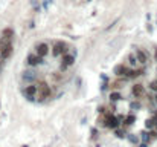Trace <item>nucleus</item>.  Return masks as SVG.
Returning a JSON list of instances; mask_svg holds the SVG:
<instances>
[{
    "label": "nucleus",
    "instance_id": "nucleus-21",
    "mask_svg": "<svg viewBox=\"0 0 157 147\" xmlns=\"http://www.w3.org/2000/svg\"><path fill=\"white\" fill-rule=\"evenodd\" d=\"M128 139H130L133 144H136V142L139 141V139H137V136H136V135H133V133H130V135H128Z\"/></svg>",
    "mask_w": 157,
    "mask_h": 147
},
{
    "label": "nucleus",
    "instance_id": "nucleus-8",
    "mask_svg": "<svg viewBox=\"0 0 157 147\" xmlns=\"http://www.w3.org/2000/svg\"><path fill=\"white\" fill-rule=\"evenodd\" d=\"M131 94L136 97V98H140V97H143V94H145V87H143V84H134L133 87H131Z\"/></svg>",
    "mask_w": 157,
    "mask_h": 147
},
{
    "label": "nucleus",
    "instance_id": "nucleus-13",
    "mask_svg": "<svg viewBox=\"0 0 157 147\" xmlns=\"http://www.w3.org/2000/svg\"><path fill=\"white\" fill-rule=\"evenodd\" d=\"M134 121H136V116H134V115L131 113V115H128V116H127V118L124 119V124H125V126H131V124H133Z\"/></svg>",
    "mask_w": 157,
    "mask_h": 147
},
{
    "label": "nucleus",
    "instance_id": "nucleus-7",
    "mask_svg": "<svg viewBox=\"0 0 157 147\" xmlns=\"http://www.w3.org/2000/svg\"><path fill=\"white\" fill-rule=\"evenodd\" d=\"M22 77H23V80H25L26 83H32V81H35V80L38 78V75H37L35 71H25Z\"/></svg>",
    "mask_w": 157,
    "mask_h": 147
},
{
    "label": "nucleus",
    "instance_id": "nucleus-3",
    "mask_svg": "<svg viewBox=\"0 0 157 147\" xmlns=\"http://www.w3.org/2000/svg\"><path fill=\"white\" fill-rule=\"evenodd\" d=\"M66 52H67V45L63 43V42H57V43L54 45V48H52V54H54L55 57L64 55Z\"/></svg>",
    "mask_w": 157,
    "mask_h": 147
},
{
    "label": "nucleus",
    "instance_id": "nucleus-1",
    "mask_svg": "<svg viewBox=\"0 0 157 147\" xmlns=\"http://www.w3.org/2000/svg\"><path fill=\"white\" fill-rule=\"evenodd\" d=\"M49 95H51V86H49L46 81H40V83L37 84V95H35V98H38L40 101H43V100H46Z\"/></svg>",
    "mask_w": 157,
    "mask_h": 147
},
{
    "label": "nucleus",
    "instance_id": "nucleus-14",
    "mask_svg": "<svg viewBox=\"0 0 157 147\" xmlns=\"http://www.w3.org/2000/svg\"><path fill=\"white\" fill-rule=\"evenodd\" d=\"M120 98H122V95H120L119 92H111V94H110V100H111L113 103H116V101H119Z\"/></svg>",
    "mask_w": 157,
    "mask_h": 147
},
{
    "label": "nucleus",
    "instance_id": "nucleus-19",
    "mask_svg": "<svg viewBox=\"0 0 157 147\" xmlns=\"http://www.w3.org/2000/svg\"><path fill=\"white\" fill-rule=\"evenodd\" d=\"M149 89H151V90H154V92L157 94V80H154V81H151V83H149Z\"/></svg>",
    "mask_w": 157,
    "mask_h": 147
},
{
    "label": "nucleus",
    "instance_id": "nucleus-9",
    "mask_svg": "<svg viewBox=\"0 0 157 147\" xmlns=\"http://www.w3.org/2000/svg\"><path fill=\"white\" fill-rule=\"evenodd\" d=\"M12 45H8V46H3V48H0V57L2 58H9L11 57V54H12Z\"/></svg>",
    "mask_w": 157,
    "mask_h": 147
},
{
    "label": "nucleus",
    "instance_id": "nucleus-5",
    "mask_svg": "<svg viewBox=\"0 0 157 147\" xmlns=\"http://www.w3.org/2000/svg\"><path fill=\"white\" fill-rule=\"evenodd\" d=\"M23 92H25L26 98L32 101V100L35 98V95H37V84H29V86H26Z\"/></svg>",
    "mask_w": 157,
    "mask_h": 147
},
{
    "label": "nucleus",
    "instance_id": "nucleus-15",
    "mask_svg": "<svg viewBox=\"0 0 157 147\" xmlns=\"http://www.w3.org/2000/svg\"><path fill=\"white\" fill-rule=\"evenodd\" d=\"M145 127H146L148 130H151V129H154V127H155V123H154V119H152V118H149V119H146V121H145Z\"/></svg>",
    "mask_w": 157,
    "mask_h": 147
},
{
    "label": "nucleus",
    "instance_id": "nucleus-6",
    "mask_svg": "<svg viewBox=\"0 0 157 147\" xmlns=\"http://www.w3.org/2000/svg\"><path fill=\"white\" fill-rule=\"evenodd\" d=\"M28 63H29L31 66H37V64H43L44 60H43V57H40L38 54H31V55H28Z\"/></svg>",
    "mask_w": 157,
    "mask_h": 147
},
{
    "label": "nucleus",
    "instance_id": "nucleus-17",
    "mask_svg": "<svg viewBox=\"0 0 157 147\" xmlns=\"http://www.w3.org/2000/svg\"><path fill=\"white\" fill-rule=\"evenodd\" d=\"M128 61H130V64H131V66H136V63H139L134 54H130V55H128Z\"/></svg>",
    "mask_w": 157,
    "mask_h": 147
},
{
    "label": "nucleus",
    "instance_id": "nucleus-18",
    "mask_svg": "<svg viewBox=\"0 0 157 147\" xmlns=\"http://www.w3.org/2000/svg\"><path fill=\"white\" fill-rule=\"evenodd\" d=\"M114 130H116V136H117V138H125V136H127L125 130H120V129H114Z\"/></svg>",
    "mask_w": 157,
    "mask_h": 147
},
{
    "label": "nucleus",
    "instance_id": "nucleus-12",
    "mask_svg": "<svg viewBox=\"0 0 157 147\" xmlns=\"http://www.w3.org/2000/svg\"><path fill=\"white\" fill-rule=\"evenodd\" d=\"M113 72H114L116 77H122V75L125 77V74L128 72V68H127L125 64H117V66H114V71H113Z\"/></svg>",
    "mask_w": 157,
    "mask_h": 147
},
{
    "label": "nucleus",
    "instance_id": "nucleus-24",
    "mask_svg": "<svg viewBox=\"0 0 157 147\" xmlns=\"http://www.w3.org/2000/svg\"><path fill=\"white\" fill-rule=\"evenodd\" d=\"M139 147H148V144H146V142H142V144H140Z\"/></svg>",
    "mask_w": 157,
    "mask_h": 147
},
{
    "label": "nucleus",
    "instance_id": "nucleus-23",
    "mask_svg": "<svg viewBox=\"0 0 157 147\" xmlns=\"http://www.w3.org/2000/svg\"><path fill=\"white\" fill-rule=\"evenodd\" d=\"M152 119H154V123H155V127H157V112L154 113V116H152Z\"/></svg>",
    "mask_w": 157,
    "mask_h": 147
},
{
    "label": "nucleus",
    "instance_id": "nucleus-25",
    "mask_svg": "<svg viewBox=\"0 0 157 147\" xmlns=\"http://www.w3.org/2000/svg\"><path fill=\"white\" fill-rule=\"evenodd\" d=\"M155 60H157V48H155Z\"/></svg>",
    "mask_w": 157,
    "mask_h": 147
},
{
    "label": "nucleus",
    "instance_id": "nucleus-11",
    "mask_svg": "<svg viewBox=\"0 0 157 147\" xmlns=\"http://www.w3.org/2000/svg\"><path fill=\"white\" fill-rule=\"evenodd\" d=\"M136 58H137V61H139L140 64H145V63L148 61V55H146V52L142 51V49H136Z\"/></svg>",
    "mask_w": 157,
    "mask_h": 147
},
{
    "label": "nucleus",
    "instance_id": "nucleus-4",
    "mask_svg": "<svg viewBox=\"0 0 157 147\" xmlns=\"http://www.w3.org/2000/svg\"><path fill=\"white\" fill-rule=\"evenodd\" d=\"M75 63V55H72V54H64L63 55V61H61V66H60V69L61 71H66L69 66H72Z\"/></svg>",
    "mask_w": 157,
    "mask_h": 147
},
{
    "label": "nucleus",
    "instance_id": "nucleus-10",
    "mask_svg": "<svg viewBox=\"0 0 157 147\" xmlns=\"http://www.w3.org/2000/svg\"><path fill=\"white\" fill-rule=\"evenodd\" d=\"M37 54H38L40 57H46V55L49 54V46H47L46 43H38V45H37Z\"/></svg>",
    "mask_w": 157,
    "mask_h": 147
},
{
    "label": "nucleus",
    "instance_id": "nucleus-22",
    "mask_svg": "<svg viewBox=\"0 0 157 147\" xmlns=\"http://www.w3.org/2000/svg\"><path fill=\"white\" fill-rule=\"evenodd\" d=\"M139 107H140L139 103H131V109H139Z\"/></svg>",
    "mask_w": 157,
    "mask_h": 147
},
{
    "label": "nucleus",
    "instance_id": "nucleus-16",
    "mask_svg": "<svg viewBox=\"0 0 157 147\" xmlns=\"http://www.w3.org/2000/svg\"><path fill=\"white\" fill-rule=\"evenodd\" d=\"M140 135H142V141H143V142L148 144V142L151 141V133H149V132H142Z\"/></svg>",
    "mask_w": 157,
    "mask_h": 147
},
{
    "label": "nucleus",
    "instance_id": "nucleus-26",
    "mask_svg": "<svg viewBox=\"0 0 157 147\" xmlns=\"http://www.w3.org/2000/svg\"><path fill=\"white\" fill-rule=\"evenodd\" d=\"M155 103H157V95H155Z\"/></svg>",
    "mask_w": 157,
    "mask_h": 147
},
{
    "label": "nucleus",
    "instance_id": "nucleus-20",
    "mask_svg": "<svg viewBox=\"0 0 157 147\" xmlns=\"http://www.w3.org/2000/svg\"><path fill=\"white\" fill-rule=\"evenodd\" d=\"M3 35H11V37H14V31H12L11 28H6V29L3 31Z\"/></svg>",
    "mask_w": 157,
    "mask_h": 147
},
{
    "label": "nucleus",
    "instance_id": "nucleus-2",
    "mask_svg": "<svg viewBox=\"0 0 157 147\" xmlns=\"http://www.w3.org/2000/svg\"><path fill=\"white\" fill-rule=\"evenodd\" d=\"M119 124H120V119H119V118H116V116H113V115H110V113L104 115V126H105V127H108V129H117Z\"/></svg>",
    "mask_w": 157,
    "mask_h": 147
}]
</instances>
